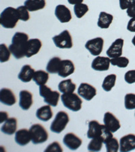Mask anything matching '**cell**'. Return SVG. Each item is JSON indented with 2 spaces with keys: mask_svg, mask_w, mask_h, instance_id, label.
Masks as SVG:
<instances>
[{
  "mask_svg": "<svg viewBox=\"0 0 135 152\" xmlns=\"http://www.w3.org/2000/svg\"><path fill=\"white\" fill-rule=\"evenodd\" d=\"M0 101L1 104L12 106L16 104V98L11 89L3 88L0 91Z\"/></svg>",
  "mask_w": 135,
  "mask_h": 152,
  "instance_id": "ac0fdd59",
  "label": "cell"
},
{
  "mask_svg": "<svg viewBox=\"0 0 135 152\" xmlns=\"http://www.w3.org/2000/svg\"><path fill=\"white\" fill-rule=\"evenodd\" d=\"M19 20L17 9L8 7L4 9L0 15V24L5 28H14Z\"/></svg>",
  "mask_w": 135,
  "mask_h": 152,
  "instance_id": "3957f363",
  "label": "cell"
},
{
  "mask_svg": "<svg viewBox=\"0 0 135 152\" xmlns=\"http://www.w3.org/2000/svg\"><path fill=\"white\" fill-rule=\"evenodd\" d=\"M105 148L107 152H117L120 148V144L117 139L114 137L107 139L104 141Z\"/></svg>",
  "mask_w": 135,
  "mask_h": 152,
  "instance_id": "1f68e13d",
  "label": "cell"
},
{
  "mask_svg": "<svg viewBox=\"0 0 135 152\" xmlns=\"http://www.w3.org/2000/svg\"><path fill=\"white\" fill-rule=\"evenodd\" d=\"M84 0H68V3L71 5H77L78 4H81Z\"/></svg>",
  "mask_w": 135,
  "mask_h": 152,
  "instance_id": "ee69618b",
  "label": "cell"
},
{
  "mask_svg": "<svg viewBox=\"0 0 135 152\" xmlns=\"http://www.w3.org/2000/svg\"><path fill=\"white\" fill-rule=\"evenodd\" d=\"M70 121L68 114L64 111L58 112L55 117V119L51 122L50 130L53 133H60L65 129Z\"/></svg>",
  "mask_w": 135,
  "mask_h": 152,
  "instance_id": "52a82bcc",
  "label": "cell"
},
{
  "mask_svg": "<svg viewBox=\"0 0 135 152\" xmlns=\"http://www.w3.org/2000/svg\"><path fill=\"white\" fill-rule=\"evenodd\" d=\"M17 11H18L19 20H20L22 21L26 22L30 19L31 16L29 14L28 10L26 8V6H19L18 8H17Z\"/></svg>",
  "mask_w": 135,
  "mask_h": 152,
  "instance_id": "8d00e7d4",
  "label": "cell"
},
{
  "mask_svg": "<svg viewBox=\"0 0 135 152\" xmlns=\"http://www.w3.org/2000/svg\"><path fill=\"white\" fill-rule=\"evenodd\" d=\"M62 60L59 57H53L49 61L46 66V70L50 74H57L60 68Z\"/></svg>",
  "mask_w": 135,
  "mask_h": 152,
  "instance_id": "83f0119b",
  "label": "cell"
},
{
  "mask_svg": "<svg viewBox=\"0 0 135 152\" xmlns=\"http://www.w3.org/2000/svg\"><path fill=\"white\" fill-rule=\"evenodd\" d=\"M17 119L16 118H9L1 126V131L4 134L12 135L16 132Z\"/></svg>",
  "mask_w": 135,
  "mask_h": 152,
  "instance_id": "603a6c76",
  "label": "cell"
},
{
  "mask_svg": "<svg viewBox=\"0 0 135 152\" xmlns=\"http://www.w3.org/2000/svg\"><path fill=\"white\" fill-rule=\"evenodd\" d=\"M52 39L55 45L58 48L71 49L73 46L72 36L68 30H64L60 35L54 36Z\"/></svg>",
  "mask_w": 135,
  "mask_h": 152,
  "instance_id": "ba28073f",
  "label": "cell"
},
{
  "mask_svg": "<svg viewBox=\"0 0 135 152\" xmlns=\"http://www.w3.org/2000/svg\"><path fill=\"white\" fill-rule=\"evenodd\" d=\"M49 78H50L49 72H47L46 71L41 70L35 71L33 79L36 85L39 86H41L45 85L47 83Z\"/></svg>",
  "mask_w": 135,
  "mask_h": 152,
  "instance_id": "f1b7e54d",
  "label": "cell"
},
{
  "mask_svg": "<svg viewBox=\"0 0 135 152\" xmlns=\"http://www.w3.org/2000/svg\"><path fill=\"white\" fill-rule=\"evenodd\" d=\"M45 151H63V149L61 147L60 144L57 141H54L53 143H51L47 146V149H45Z\"/></svg>",
  "mask_w": 135,
  "mask_h": 152,
  "instance_id": "74e56055",
  "label": "cell"
},
{
  "mask_svg": "<svg viewBox=\"0 0 135 152\" xmlns=\"http://www.w3.org/2000/svg\"><path fill=\"white\" fill-rule=\"evenodd\" d=\"M104 40L101 37H97L89 40L85 44V48L93 56H99L104 48Z\"/></svg>",
  "mask_w": 135,
  "mask_h": 152,
  "instance_id": "9c48e42d",
  "label": "cell"
},
{
  "mask_svg": "<svg viewBox=\"0 0 135 152\" xmlns=\"http://www.w3.org/2000/svg\"><path fill=\"white\" fill-rule=\"evenodd\" d=\"M124 80L128 84L135 83V70L128 71L124 75Z\"/></svg>",
  "mask_w": 135,
  "mask_h": 152,
  "instance_id": "f35d334b",
  "label": "cell"
},
{
  "mask_svg": "<svg viewBox=\"0 0 135 152\" xmlns=\"http://www.w3.org/2000/svg\"><path fill=\"white\" fill-rule=\"evenodd\" d=\"M132 43L135 46V35L134 36V37L132 38Z\"/></svg>",
  "mask_w": 135,
  "mask_h": 152,
  "instance_id": "f6af8a7d",
  "label": "cell"
},
{
  "mask_svg": "<svg viewBox=\"0 0 135 152\" xmlns=\"http://www.w3.org/2000/svg\"><path fill=\"white\" fill-rule=\"evenodd\" d=\"M39 95L44 98V102L53 107H56L58 104L60 93L52 91L50 87L44 85L39 86Z\"/></svg>",
  "mask_w": 135,
  "mask_h": 152,
  "instance_id": "8992f818",
  "label": "cell"
},
{
  "mask_svg": "<svg viewBox=\"0 0 135 152\" xmlns=\"http://www.w3.org/2000/svg\"><path fill=\"white\" fill-rule=\"evenodd\" d=\"M35 70L32 68L30 65H24L22 68V69L18 75V78L22 82L28 83L33 78Z\"/></svg>",
  "mask_w": 135,
  "mask_h": 152,
  "instance_id": "7402d4cb",
  "label": "cell"
},
{
  "mask_svg": "<svg viewBox=\"0 0 135 152\" xmlns=\"http://www.w3.org/2000/svg\"><path fill=\"white\" fill-rule=\"evenodd\" d=\"M127 15L131 18H134L135 17V2L132 5V6L127 9L126 11Z\"/></svg>",
  "mask_w": 135,
  "mask_h": 152,
  "instance_id": "b9f144b4",
  "label": "cell"
},
{
  "mask_svg": "<svg viewBox=\"0 0 135 152\" xmlns=\"http://www.w3.org/2000/svg\"><path fill=\"white\" fill-rule=\"evenodd\" d=\"M116 75L114 74H111L107 75L104 78V82L102 83V88L105 91L109 92L112 89V88L116 85Z\"/></svg>",
  "mask_w": 135,
  "mask_h": 152,
  "instance_id": "f546056e",
  "label": "cell"
},
{
  "mask_svg": "<svg viewBox=\"0 0 135 152\" xmlns=\"http://www.w3.org/2000/svg\"><path fill=\"white\" fill-rule=\"evenodd\" d=\"M28 41V36L27 34L22 32H17L12 39V44L9 46V50L12 54L17 60L26 56L27 43Z\"/></svg>",
  "mask_w": 135,
  "mask_h": 152,
  "instance_id": "6da1fadb",
  "label": "cell"
},
{
  "mask_svg": "<svg viewBox=\"0 0 135 152\" xmlns=\"http://www.w3.org/2000/svg\"><path fill=\"white\" fill-rule=\"evenodd\" d=\"M78 94L87 101H90L97 95V89L88 83H81L78 89Z\"/></svg>",
  "mask_w": 135,
  "mask_h": 152,
  "instance_id": "30bf717a",
  "label": "cell"
},
{
  "mask_svg": "<svg viewBox=\"0 0 135 152\" xmlns=\"http://www.w3.org/2000/svg\"><path fill=\"white\" fill-rule=\"evenodd\" d=\"M124 39L119 38L117 39L111 45L106 51V54L110 58H115L120 57L122 55L123 50Z\"/></svg>",
  "mask_w": 135,
  "mask_h": 152,
  "instance_id": "5bb4252c",
  "label": "cell"
},
{
  "mask_svg": "<svg viewBox=\"0 0 135 152\" xmlns=\"http://www.w3.org/2000/svg\"><path fill=\"white\" fill-rule=\"evenodd\" d=\"M36 116L39 120L44 122L49 121L53 117V111L51 105H43L36 110Z\"/></svg>",
  "mask_w": 135,
  "mask_h": 152,
  "instance_id": "cb8c5ba5",
  "label": "cell"
},
{
  "mask_svg": "<svg viewBox=\"0 0 135 152\" xmlns=\"http://www.w3.org/2000/svg\"><path fill=\"white\" fill-rule=\"evenodd\" d=\"M9 118L8 113L6 112H0V123H2Z\"/></svg>",
  "mask_w": 135,
  "mask_h": 152,
  "instance_id": "7bdbcfd3",
  "label": "cell"
},
{
  "mask_svg": "<svg viewBox=\"0 0 135 152\" xmlns=\"http://www.w3.org/2000/svg\"><path fill=\"white\" fill-rule=\"evenodd\" d=\"M61 99L63 105L66 108L73 112H78L82 108V100L77 94L74 93L63 94L61 96Z\"/></svg>",
  "mask_w": 135,
  "mask_h": 152,
  "instance_id": "277c9868",
  "label": "cell"
},
{
  "mask_svg": "<svg viewBox=\"0 0 135 152\" xmlns=\"http://www.w3.org/2000/svg\"><path fill=\"white\" fill-rule=\"evenodd\" d=\"M11 53V51L6 44L1 43L0 45V62L1 63L8 62L10 58Z\"/></svg>",
  "mask_w": 135,
  "mask_h": 152,
  "instance_id": "836d02e7",
  "label": "cell"
},
{
  "mask_svg": "<svg viewBox=\"0 0 135 152\" xmlns=\"http://www.w3.org/2000/svg\"><path fill=\"white\" fill-rule=\"evenodd\" d=\"M46 6L45 0H26L24 6L30 12H35L45 8Z\"/></svg>",
  "mask_w": 135,
  "mask_h": 152,
  "instance_id": "d4e9b609",
  "label": "cell"
},
{
  "mask_svg": "<svg viewBox=\"0 0 135 152\" xmlns=\"http://www.w3.org/2000/svg\"><path fill=\"white\" fill-rule=\"evenodd\" d=\"M87 135L89 139L101 137L104 139V141L113 137L112 133L105 126V124H101L97 121L89 122V130H88Z\"/></svg>",
  "mask_w": 135,
  "mask_h": 152,
  "instance_id": "7a4b0ae2",
  "label": "cell"
},
{
  "mask_svg": "<svg viewBox=\"0 0 135 152\" xmlns=\"http://www.w3.org/2000/svg\"><path fill=\"white\" fill-rule=\"evenodd\" d=\"M31 136V141L33 144L43 143L47 141L49 134L47 130L40 124L32 125L29 129Z\"/></svg>",
  "mask_w": 135,
  "mask_h": 152,
  "instance_id": "5b68a950",
  "label": "cell"
},
{
  "mask_svg": "<svg viewBox=\"0 0 135 152\" xmlns=\"http://www.w3.org/2000/svg\"><path fill=\"white\" fill-rule=\"evenodd\" d=\"M75 66L74 63L70 60H63L61 62L60 68L58 72V75L61 77L65 78L74 72Z\"/></svg>",
  "mask_w": 135,
  "mask_h": 152,
  "instance_id": "ffe728a7",
  "label": "cell"
},
{
  "mask_svg": "<svg viewBox=\"0 0 135 152\" xmlns=\"http://www.w3.org/2000/svg\"><path fill=\"white\" fill-rule=\"evenodd\" d=\"M113 19H114V16L112 14L106 13L105 12H100L97 26L101 28H108L111 25Z\"/></svg>",
  "mask_w": 135,
  "mask_h": 152,
  "instance_id": "484cf974",
  "label": "cell"
},
{
  "mask_svg": "<svg viewBox=\"0 0 135 152\" xmlns=\"http://www.w3.org/2000/svg\"><path fill=\"white\" fill-rule=\"evenodd\" d=\"M55 15L62 23H68L72 19L71 12L64 5H58L55 10Z\"/></svg>",
  "mask_w": 135,
  "mask_h": 152,
  "instance_id": "9a60e30c",
  "label": "cell"
},
{
  "mask_svg": "<svg viewBox=\"0 0 135 152\" xmlns=\"http://www.w3.org/2000/svg\"><path fill=\"white\" fill-rule=\"evenodd\" d=\"M19 106L24 110L30 109L33 104V94L27 90H23L19 94Z\"/></svg>",
  "mask_w": 135,
  "mask_h": 152,
  "instance_id": "2e32d148",
  "label": "cell"
},
{
  "mask_svg": "<svg viewBox=\"0 0 135 152\" xmlns=\"http://www.w3.org/2000/svg\"><path fill=\"white\" fill-rule=\"evenodd\" d=\"M63 143L70 150H77L82 145V139L72 133H67L63 139Z\"/></svg>",
  "mask_w": 135,
  "mask_h": 152,
  "instance_id": "4fadbf2b",
  "label": "cell"
},
{
  "mask_svg": "<svg viewBox=\"0 0 135 152\" xmlns=\"http://www.w3.org/2000/svg\"><path fill=\"white\" fill-rule=\"evenodd\" d=\"M31 141V136L29 130L26 129H22L16 132L15 141L17 144L20 146H25L30 143Z\"/></svg>",
  "mask_w": 135,
  "mask_h": 152,
  "instance_id": "44dd1931",
  "label": "cell"
},
{
  "mask_svg": "<svg viewBox=\"0 0 135 152\" xmlns=\"http://www.w3.org/2000/svg\"><path fill=\"white\" fill-rule=\"evenodd\" d=\"M74 11L76 16L78 18H81L89 11V7H88L87 4H84L82 3L78 4L75 5V6L74 7Z\"/></svg>",
  "mask_w": 135,
  "mask_h": 152,
  "instance_id": "d6a6232c",
  "label": "cell"
},
{
  "mask_svg": "<svg viewBox=\"0 0 135 152\" xmlns=\"http://www.w3.org/2000/svg\"><path fill=\"white\" fill-rule=\"evenodd\" d=\"M127 30L132 33H135V17L131 18L127 25Z\"/></svg>",
  "mask_w": 135,
  "mask_h": 152,
  "instance_id": "60d3db41",
  "label": "cell"
},
{
  "mask_svg": "<svg viewBox=\"0 0 135 152\" xmlns=\"http://www.w3.org/2000/svg\"><path fill=\"white\" fill-rule=\"evenodd\" d=\"M110 60L109 58L97 56L93 60L91 68L96 71H107L109 68Z\"/></svg>",
  "mask_w": 135,
  "mask_h": 152,
  "instance_id": "e0dca14e",
  "label": "cell"
},
{
  "mask_svg": "<svg viewBox=\"0 0 135 152\" xmlns=\"http://www.w3.org/2000/svg\"><path fill=\"white\" fill-rule=\"evenodd\" d=\"M120 9L124 10L130 8L135 2V0H119Z\"/></svg>",
  "mask_w": 135,
  "mask_h": 152,
  "instance_id": "ab89813d",
  "label": "cell"
},
{
  "mask_svg": "<svg viewBox=\"0 0 135 152\" xmlns=\"http://www.w3.org/2000/svg\"><path fill=\"white\" fill-rule=\"evenodd\" d=\"M42 48V42L39 39H31L28 40L26 45V57L31 58L36 55Z\"/></svg>",
  "mask_w": 135,
  "mask_h": 152,
  "instance_id": "d6986e66",
  "label": "cell"
},
{
  "mask_svg": "<svg viewBox=\"0 0 135 152\" xmlns=\"http://www.w3.org/2000/svg\"><path fill=\"white\" fill-rule=\"evenodd\" d=\"M135 149V134H128L122 137L120 140V151L128 152Z\"/></svg>",
  "mask_w": 135,
  "mask_h": 152,
  "instance_id": "7c38bea8",
  "label": "cell"
},
{
  "mask_svg": "<svg viewBox=\"0 0 135 152\" xmlns=\"http://www.w3.org/2000/svg\"><path fill=\"white\" fill-rule=\"evenodd\" d=\"M134 115H135V113H134Z\"/></svg>",
  "mask_w": 135,
  "mask_h": 152,
  "instance_id": "bcb514c9",
  "label": "cell"
},
{
  "mask_svg": "<svg viewBox=\"0 0 135 152\" xmlns=\"http://www.w3.org/2000/svg\"><path fill=\"white\" fill-rule=\"evenodd\" d=\"M104 122L105 126L112 133H116L120 129L121 125L119 120L111 112H107L105 113L104 117Z\"/></svg>",
  "mask_w": 135,
  "mask_h": 152,
  "instance_id": "8fae6325",
  "label": "cell"
},
{
  "mask_svg": "<svg viewBox=\"0 0 135 152\" xmlns=\"http://www.w3.org/2000/svg\"><path fill=\"white\" fill-rule=\"evenodd\" d=\"M110 63L112 66H116L119 68H126L129 64V60L126 57H120L112 58L110 60Z\"/></svg>",
  "mask_w": 135,
  "mask_h": 152,
  "instance_id": "e575fe53",
  "label": "cell"
},
{
  "mask_svg": "<svg viewBox=\"0 0 135 152\" xmlns=\"http://www.w3.org/2000/svg\"><path fill=\"white\" fill-rule=\"evenodd\" d=\"M104 139L101 137H95L92 139L91 141L88 145V150L90 151H99L101 150Z\"/></svg>",
  "mask_w": 135,
  "mask_h": 152,
  "instance_id": "4dcf8cb0",
  "label": "cell"
},
{
  "mask_svg": "<svg viewBox=\"0 0 135 152\" xmlns=\"http://www.w3.org/2000/svg\"><path fill=\"white\" fill-rule=\"evenodd\" d=\"M124 106L127 110L135 109V94H128L125 95Z\"/></svg>",
  "mask_w": 135,
  "mask_h": 152,
  "instance_id": "d590c367",
  "label": "cell"
},
{
  "mask_svg": "<svg viewBox=\"0 0 135 152\" xmlns=\"http://www.w3.org/2000/svg\"><path fill=\"white\" fill-rule=\"evenodd\" d=\"M77 87L75 83L72 82V79H67L61 81L58 85V89L63 94H70L74 93Z\"/></svg>",
  "mask_w": 135,
  "mask_h": 152,
  "instance_id": "4316f807",
  "label": "cell"
}]
</instances>
